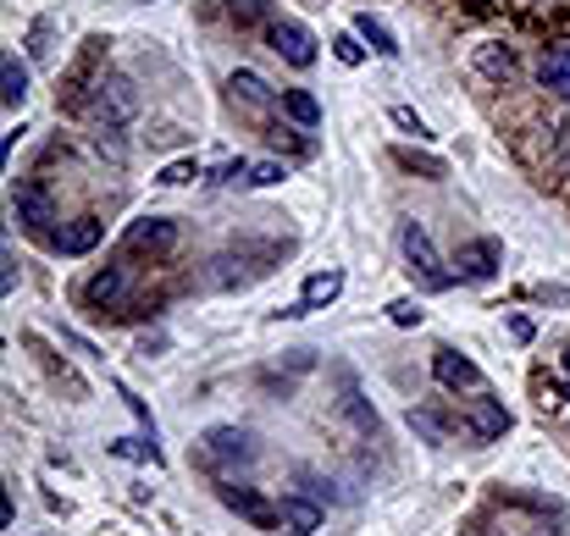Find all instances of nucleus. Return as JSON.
Segmentation results:
<instances>
[{
    "label": "nucleus",
    "mask_w": 570,
    "mask_h": 536,
    "mask_svg": "<svg viewBox=\"0 0 570 536\" xmlns=\"http://www.w3.org/2000/svg\"><path fill=\"white\" fill-rule=\"evenodd\" d=\"M84 117H90V128H95V133H117V128H128V122L139 117V83H133V78H122V72L95 78Z\"/></svg>",
    "instance_id": "nucleus-1"
},
{
    "label": "nucleus",
    "mask_w": 570,
    "mask_h": 536,
    "mask_svg": "<svg viewBox=\"0 0 570 536\" xmlns=\"http://www.w3.org/2000/svg\"><path fill=\"white\" fill-rule=\"evenodd\" d=\"M399 249H404V265H411V277H421V288L443 294V288L454 283V272L443 265V254L432 249V238H427L421 222H399Z\"/></svg>",
    "instance_id": "nucleus-2"
},
{
    "label": "nucleus",
    "mask_w": 570,
    "mask_h": 536,
    "mask_svg": "<svg viewBox=\"0 0 570 536\" xmlns=\"http://www.w3.org/2000/svg\"><path fill=\"white\" fill-rule=\"evenodd\" d=\"M205 460L233 476L238 465H256V437L238 431V426H211V431H205Z\"/></svg>",
    "instance_id": "nucleus-3"
},
{
    "label": "nucleus",
    "mask_w": 570,
    "mask_h": 536,
    "mask_svg": "<svg viewBox=\"0 0 570 536\" xmlns=\"http://www.w3.org/2000/svg\"><path fill=\"white\" fill-rule=\"evenodd\" d=\"M499 260H504V249H499L494 238H471V243H460V254H454V265H460L465 283H487V277L499 272Z\"/></svg>",
    "instance_id": "nucleus-4"
},
{
    "label": "nucleus",
    "mask_w": 570,
    "mask_h": 536,
    "mask_svg": "<svg viewBox=\"0 0 570 536\" xmlns=\"http://www.w3.org/2000/svg\"><path fill=\"white\" fill-rule=\"evenodd\" d=\"M122 243L139 249V254H144V249H150V254H167V249L178 243V222H167V216H139V222L122 233Z\"/></svg>",
    "instance_id": "nucleus-5"
},
{
    "label": "nucleus",
    "mask_w": 570,
    "mask_h": 536,
    "mask_svg": "<svg viewBox=\"0 0 570 536\" xmlns=\"http://www.w3.org/2000/svg\"><path fill=\"white\" fill-rule=\"evenodd\" d=\"M432 377H438L449 393H460V388L476 393V388H482V366L465 360V354H454V348H438V354H432Z\"/></svg>",
    "instance_id": "nucleus-6"
},
{
    "label": "nucleus",
    "mask_w": 570,
    "mask_h": 536,
    "mask_svg": "<svg viewBox=\"0 0 570 536\" xmlns=\"http://www.w3.org/2000/svg\"><path fill=\"white\" fill-rule=\"evenodd\" d=\"M266 39H272V50H277L288 67H310V61H316V39H310L305 23H272Z\"/></svg>",
    "instance_id": "nucleus-7"
},
{
    "label": "nucleus",
    "mask_w": 570,
    "mask_h": 536,
    "mask_svg": "<svg viewBox=\"0 0 570 536\" xmlns=\"http://www.w3.org/2000/svg\"><path fill=\"white\" fill-rule=\"evenodd\" d=\"M344 294V272L339 265H328V272H310L305 277V288H299V305L288 310V315H310V310H328L333 299Z\"/></svg>",
    "instance_id": "nucleus-8"
},
{
    "label": "nucleus",
    "mask_w": 570,
    "mask_h": 536,
    "mask_svg": "<svg viewBox=\"0 0 570 536\" xmlns=\"http://www.w3.org/2000/svg\"><path fill=\"white\" fill-rule=\"evenodd\" d=\"M465 426H471L476 442H499V437L510 431V409H504L499 398H471V404H465Z\"/></svg>",
    "instance_id": "nucleus-9"
},
{
    "label": "nucleus",
    "mask_w": 570,
    "mask_h": 536,
    "mask_svg": "<svg viewBox=\"0 0 570 536\" xmlns=\"http://www.w3.org/2000/svg\"><path fill=\"white\" fill-rule=\"evenodd\" d=\"M222 503L227 509H238L244 520H256L261 531H272V525H283V514H277V503H266L256 487H222Z\"/></svg>",
    "instance_id": "nucleus-10"
},
{
    "label": "nucleus",
    "mask_w": 570,
    "mask_h": 536,
    "mask_svg": "<svg viewBox=\"0 0 570 536\" xmlns=\"http://www.w3.org/2000/svg\"><path fill=\"white\" fill-rule=\"evenodd\" d=\"M12 211H17V222L34 227V233H45V227L56 222V205H50V194H45L39 183H23V189L12 194Z\"/></svg>",
    "instance_id": "nucleus-11"
},
{
    "label": "nucleus",
    "mask_w": 570,
    "mask_h": 536,
    "mask_svg": "<svg viewBox=\"0 0 570 536\" xmlns=\"http://www.w3.org/2000/svg\"><path fill=\"white\" fill-rule=\"evenodd\" d=\"M100 238H106L100 216H78V222H67L61 233H50V243H56L61 254H90V249H95Z\"/></svg>",
    "instance_id": "nucleus-12"
},
{
    "label": "nucleus",
    "mask_w": 570,
    "mask_h": 536,
    "mask_svg": "<svg viewBox=\"0 0 570 536\" xmlns=\"http://www.w3.org/2000/svg\"><path fill=\"white\" fill-rule=\"evenodd\" d=\"M277 514H283V531H294V536L321 531V503H316L310 492H288V498L277 503Z\"/></svg>",
    "instance_id": "nucleus-13"
},
{
    "label": "nucleus",
    "mask_w": 570,
    "mask_h": 536,
    "mask_svg": "<svg viewBox=\"0 0 570 536\" xmlns=\"http://www.w3.org/2000/svg\"><path fill=\"white\" fill-rule=\"evenodd\" d=\"M28 88H34L28 61H17V50H7V61H0V100H7V111H23Z\"/></svg>",
    "instance_id": "nucleus-14"
},
{
    "label": "nucleus",
    "mask_w": 570,
    "mask_h": 536,
    "mask_svg": "<svg viewBox=\"0 0 570 536\" xmlns=\"http://www.w3.org/2000/svg\"><path fill=\"white\" fill-rule=\"evenodd\" d=\"M537 83L570 100V45H559V50H548V56L537 61Z\"/></svg>",
    "instance_id": "nucleus-15"
},
{
    "label": "nucleus",
    "mask_w": 570,
    "mask_h": 536,
    "mask_svg": "<svg viewBox=\"0 0 570 536\" xmlns=\"http://www.w3.org/2000/svg\"><path fill=\"white\" fill-rule=\"evenodd\" d=\"M122 288H128V277H122V265H106V272H95L90 277V288H84V299L100 310V305H117L122 299Z\"/></svg>",
    "instance_id": "nucleus-16"
},
{
    "label": "nucleus",
    "mask_w": 570,
    "mask_h": 536,
    "mask_svg": "<svg viewBox=\"0 0 570 536\" xmlns=\"http://www.w3.org/2000/svg\"><path fill=\"white\" fill-rule=\"evenodd\" d=\"M283 177H288V166H277V160H244L233 189H272V183H283Z\"/></svg>",
    "instance_id": "nucleus-17"
},
{
    "label": "nucleus",
    "mask_w": 570,
    "mask_h": 536,
    "mask_svg": "<svg viewBox=\"0 0 570 536\" xmlns=\"http://www.w3.org/2000/svg\"><path fill=\"white\" fill-rule=\"evenodd\" d=\"M233 95L244 100V106H256V111H266L272 106V88H266V78H256V72H233Z\"/></svg>",
    "instance_id": "nucleus-18"
},
{
    "label": "nucleus",
    "mask_w": 570,
    "mask_h": 536,
    "mask_svg": "<svg viewBox=\"0 0 570 536\" xmlns=\"http://www.w3.org/2000/svg\"><path fill=\"white\" fill-rule=\"evenodd\" d=\"M355 34H360V39H366V45H371L377 56H388V61L399 56V39H393V34H388V28H382V23H377L371 12H360V17H355Z\"/></svg>",
    "instance_id": "nucleus-19"
},
{
    "label": "nucleus",
    "mask_w": 570,
    "mask_h": 536,
    "mask_svg": "<svg viewBox=\"0 0 570 536\" xmlns=\"http://www.w3.org/2000/svg\"><path fill=\"white\" fill-rule=\"evenodd\" d=\"M283 111L310 133V128H321V106H316V95H305V88H288V95H283Z\"/></svg>",
    "instance_id": "nucleus-20"
},
{
    "label": "nucleus",
    "mask_w": 570,
    "mask_h": 536,
    "mask_svg": "<svg viewBox=\"0 0 570 536\" xmlns=\"http://www.w3.org/2000/svg\"><path fill=\"white\" fill-rule=\"evenodd\" d=\"M476 67H482L487 78H510V72H515V56H510V45H494V39H487V45H476Z\"/></svg>",
    "instance_id": "nucleus-21"
},
{
    "label": "nucleus",
    "mask_w": 570,
    "mask_h": 536,
    "mask_svg": "<svg viewBox=\"0 0 570 536\" xmlns=\"http://www.w3.org/2000/svg\"><path fill=\"white\" fill-rule=\"evenodd\" d=\"M56 23H61V17L45 12V17L28 28V61H50V56H56V45H50V39H56Z\"/></svg>",
    "instance_id": "nucleus-22"
},
{
    "label": "nucleus",
    "mask_w": 570,
    "mask_h": 536,
    "mask_svg": "<svg viewBox=\"0 0 570 536\" xmlns=\"http://www.w3.org/2000/svg\"><path fill=\"white\" fill-rule=\"evenodd\" d=\"M339 377H344V398H339V404H344V415H349L360 431H377V415L360 404V393H355V377H349V371H339Z\"/></svg>",
    "instance_id": "nucleus-23"
},
{
    "label": "nucleus",
    "mask_w": 570,
    "mask_h": 536,
    "mask_svg": "<svg viewBox=\"0 0 570 536\" xmlns=\"http://www.w3.org/2000/svg\"><path fill=\"white\" fill-rule=\"evenodd\" d=\"M333 56H339L344 67H360V61H366V45H360V34H339V39H333Z\"/></svg>",
    "instance_id": "nucleus-24"
},
{
    "label": "nucleus",
    "mask_w": 570,
    "mask_h": 536,
    "mask_svg": "<svg viewBox=\"0 0 570 536\" xmlns=\"http://www.w3.org/2000/svg\"><path fill=\"white\" fill-rule=\"evenodd\" d=\"M411 426H416L427 442H449V431H443V420H438L432 409H411Z\"/></svg>",
    "instance_id": "nucleus-25"
},
{
    "label": "nucleus",
    "mask_w": 570,
    "mask_h": 536,
    "mask_svg": "<svg viewBox=\"0 0 570 536\" xmlns=\"http://www.w3.org/2000/svg\"><path fill=\"white\" fill-rule=\"evenodd\" d=\"M194 177H200V160H173L167 171H161V183H167V189H183V183H194Z\"/></svg>",
    "instance_id": "nucleus-26"
},
{
    "label": "nucleus",
    "mask_w": 570,
    "mask_h": 536,
    "mask_svg": "<svg viewBox=\"0 0 570 536\" xmlns=\"http://www.w3.org/2000/svg\"><path fill=\"white\" fill-rule=\"evenodd\" d=\"M388 117H393V122H399V128H404V133H416V139H432V133H427V122H421V117H416V111H411V106H393V111H388Z\"/></svg>",
    "instance_id": "nucleus-27"
},
{
    "label": "nucleus",
    "mask_w": 570,
    "mask_h": 536,
    "mask_svg": "<svg viewBox=\"0 0 570 536\" xmlns=\"http://www.w3.org/2000/svg\"><path fill=\"white\" fill-rule=\"evenodd\" d=\"M388 315H393V326H421V305H411V299L388 305Z\"/></svg>",
    "instance_id": "nucleus-28"
},
{
    "label": "nucleus",
    "mask_w": 570,
    "mask_h": 536,
    "mask_svg": "<svg viewBox=\"0 0 570 536\" xmlns=\"http://www.w3.org/2000/svg\"><path fill=\"white\" fill-rule=\"evenodd\" d=\"M0 265H7V272H0V294H12L17 288V254L7 249V260H0Z\"/></svg>",
    "instance_id": "nucleus-29"
},
{
    "label": "nucleus",
    "mask_w": 570,
    "mask_h": 536,
    "mask_svg": "<svg viewBox=\"0 0 570 536\" xmlns=\"http://www.w3.org/2000/svg\"><path fill=\"white\" fill-rule=\"evenodd\" d=\"M565 371H570V348H565Z\"/></svg>",
    "instance_id": "nucleus-30"
},
{
    "label": "nucleus",
    "mask_w": 570,
    "mask_h": 536,
    "mask_svg": "<svg viewBox=\"0 0 570 536\" xmlns=\"http://www.w3.org/2000/svg\"><path fill=\"white\" fill-rule=\"evenodd\" d=\"M139 7H150V0H139Z\"/></svg>",
    "instance_id": "nucleus-31"
}]
</instances>
